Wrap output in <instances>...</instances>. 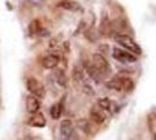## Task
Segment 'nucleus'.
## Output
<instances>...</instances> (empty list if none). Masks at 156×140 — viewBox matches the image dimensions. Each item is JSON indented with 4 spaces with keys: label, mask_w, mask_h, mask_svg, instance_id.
<instances>
[{
    "label": "nucleus",
    "mask_w": 156,
    "mask_h": 140,
    "mask_svg": "<svg viewBox=\"0 0 156 140\" xmlns=\"http://www.w3.org/2000/svg\"><path fill=\"white\" fill-rule=\"evenodd\" d=\"M84 92L89 93V95H93V90L89 84H84Z\"/></svg>",
    "instance_id": "19"
},
{
    "label": "nucleus",
    "mask_w": 156,
    "mask_h": 140,
    "mask_svg": "<svg viewBox=\"0 0 156 140\" xmlns=\"http://www.w3.org/2000/svg\"><path fill=\"white\" fill-rule=\"evenodd\" d=\"M29 4H32L33 6H39L41 7L44 2H46V0H27Z\"/></svg>",
    "instance_id": "18"
},
{
    "label": "nucleus",
    "mask_w": 156,
    "mask_h": 140,
    "mask_svg": "<svg viewBox=\"0 0 156 140\" xmlns=\"http://www.w3.org/2000/svg\"><path fill=\"white\" fill-rule=\"evenodd\" d=\"M26 85H27V90L32 93L33 96H35L36 98H44V96H46V89H44V87L36 78H34V77L27 78Z\"/></svg>",
    "instance_id": "4"
},
{
    "label": "nucleus",
    "mask_w": 156,
    "mask_h": 140,
    "mask_svg": "<svg viewBox=\"0 0 156 140\" xmlns=\"http://www.w3.org/2000/svg\"><path fill=\"white\" fill-rule=\"evenodd\" d=\"M112 56H113V59H115V60L121 62V63H133V62H136V57L134 55L129 54L128 52H125L122 49H119V48H113Z\"/></svg>",
    "instance_id": "5"
},
{
    "label": "nucleus",
    "mask_w": 156,
    "mask_h": 140,
    "mask_svg": "<svg viewBox=\"0 0 156 140\" xmlns=\"http://www.w3.org/2000/svg\"><path fill=\"white\" fill-rule=\"evenodd\" d=\"M57 7L66 9V11H71V12H77L80 9V5L78 2L71 1V0H63V1L57 4Z\"/></svg>",
    "instance_id": "11"
},
{
    "label": "nucleus",
    "mask_w": 156,
    "mask_h": 140,
    "mask_svg": "<svg viewBox=\"0 0 156 140\" xmlns=\"http://www.w3.org/2000/svg\"><path fill=\"white\" fill-rule=\"evenodd\" d=\"M42 27L40 25V21L39 20H33L29 26H28V31H29V34L30 35H37Z\"/></svg>",
    "instance_id": "15"
},
{
    "label": "nucleus",
    "mask_w": 156,
    "mask_h": 140,
    "mask_svg": "<svg viewBox=\"0 0 156 140\" xmlns=\"http://www.w3.org/2000/svg\"><path fill=\"white\" fill-rule=\"evenodd\" d=\"M6 7L9 9V11H12L13 9V6H12V4L11 2H8V1H6Z\"/></svg>",
    "instance_id": "20"
},
{
    "label": "nucleus",
    "mask_w": 156,
    "mask_h": 140,
    "mask_svg": "<svg viewBox=\"0 0 156 140\" xmlns=\"http://www.w3.org/2000/svg\"><path fill=\"white\" fill-rule=\"evenodd\" d=\"M153 139L156 140V133H154V137H153Z\"/></svg>",
    "instance_id": "21"
},
{
    "label": "nucleus",
    "mask_w": 156,
    "mask_h": 140,
    "mask_svg": "<svg viewBox=\"0 0 156 140\" xmlns=\"http://www.w3.org/2000/svg\"><path fill=\"white\" fill-rule=\"evenodd\" d=\"M46 124H47L46 117L43 116V113H41V112L34 113L28 119V125L33 127H44Z\"/></svg>",
    "instance_id": "10"
},
{
    "label": "nucleus",
    "mask_w": 156,
    "mask_h": 140,
    "mask_svg": "<svg viewBox=\"0 0 156 140\" xmlns=\"http://www.w3.org/2000/svg\"><path fill=\"white\" fill-rule=\"evenodd\" d=\"M114 40H115V42H118L120 46L124 47L125 49H128V50L133 52V53L136 54V55H140V54L142 53L140 46H139L130 36L126 35V34H118V35L114 36Z\"/></svg>",
    "instance_id": "1"
},
{
    "label": "nucleus",
    "mask_w": 156,
    "mask_h": 140,
    "mask_svg": "<svg viewBox=\"0 0 156 140\" xmlns=\"http://www.w3.org/2000/svg\"><path fill=\"white\" fill-rule=\"evenodd\" d=\"M40 106H41V104H40L39 98H36V97H35V96H33V95L27 96V98H26V109H27V111H28L29 113L34 114V113H36V112H39Z\"/></svg>",
    "instance_id": "7"
},
{
    "label": "nucleus",
    "mask_w": 156,
    "mask_h": 140,
    "mask_svg": "<svg viewBox=\"0 0 156 140\" xmlns=\"http://www.w3.org/2000/svg\"><path fill=\"white\" fill-rule=\"evenodd\" d=\"M62 111H63V100L62 102H58V103H55L51 107H50V116H51L52 119L57 120L59 119L61 114H62Z\"/></svg>",
    "instance_id": "13"
},
{
    "label": "nucleus",
    "mask_w": 156,
    "mask_h": 140,
    "mask_svg": "<svg viewBox=\"0 0 156 140\" xmlns=\"http://www.w3.org/2000/svg\"><path fill=\"white\" fill-rule=\"evenodd\" d=\"M90 117L91 119L96 123V124H101L104 123L105 119H106V112L104 110H101L100 107L98 106L97 104L92 107L91 112H90Z\"/></svg>",
    "instance_id": "9"
},
{
    "label": "nucleus",
    "mask_w": 156,
    "mask_h": 140,
    "mask_svg": "<svg viewBox=\"0 0 156 140\" xmlns=\"http://www.w3.org/2000/svg\"><path fill=\"white\" fill-rule=\"evenodd\" d=\"M59 134H61V140H78L73 130V124L69 119H64L61 121Z\"/></svg>",
    "instance_id": "3"
},
{
    "label": "nucleus",
    "mask_w": 156,
    "mask_h": 140,
    "mask_svg": "<svg viewBox=\"0 0 156 140\" xmlns=\"http://www.w3.org/2000/svg\"><path fill=\"white\" fill-rule=\"evenodd\" d=\"M54 78H55V82L58 84L59 87L64 88L66 85V76H65L64 71L62 69H58L56 70L55 74H54Z\"/></svg>",
    "instance_id": "14"
},
{
    "label": "nucleus",
    "mask_w": 156,
    "mask_h": 140,
    "mask_svg": "<svg viewBox=\"0 0 156 140\" xmlns=\"http://www.w3.org/2000/svg\"><path fill=\"white\" fill-rule=\"evenodd\" d=\"M72 78L76 82H80V81L84 80V74H83V70L79 67H73L72 69Z\"/></svg>",
    "instance_id": "16"
},
{
    "label": "nucleus",
    "mask_w": 156,
    "mask_h": 140,
    "mask_svg": "<svg viewBox=\"0 0 156 140\" xmlns=\"http://www.w3.org/2000/svg\"><path fill=\"white\" fill-rule=\"evenodd\" d=\"M97 105L100 107L101 110H104L105 112H106V111H110V109H111V100L108 99V98H100V99L98 100Z\"/></svg>",
    "instance_id": "17"
},
{
    "label": "nucleus",
    "mask_w": 156,
    "mask_h": 140,
    "mask_svg": "<svg viewBox=\"0 0 156 140\" xmlns=\"http://www.w3.org/2000/svg\"><path fill=\"white\" fill-rule=\"evenodd\" d=\"M126 78H113V80L106 82V87L111 90H115V91H122L124 89V83Z\"/></svg>",
    "instance_id": "12"
},
{
    "label": "nucleus",
    "mask_w": 156,
    "mask_h": 140,
    "mask_svg": "<svg viewBox=\"0 0 156 140\" xmlns=\"http://www.w3.org/2000/svg\"><path fill=\"white\" fill-rule=\"evenodd\" d=\"M59 63V56L57 54H49L42 59V66L46 69H55Z\"/></svg>",
    "instance_id": "8"
},
{
    "label": "nucleus",
    "mask_w": 156,
    "mask_h": 140,
    "mask_svg": "<svg viewBox=\"0 0 156 140\" xmlns=\"http://www.w3.org/2000/svg\"><path fill=\"white\" fill-rule=\"evenodd\" d=\"M91 62L103 77H104V76H108L111 74L110 63L107 62V60L105 59L101 54H93V55H92Z\"/></svg>",
    "instance_id": "2"
},
{
    "label": "nucleus",
    "mask_w": 156,
    "mask_h": 140,
    "mask_svg": "<svg viewBox=\"0 0 156 140\" xmlns=\"http://www.w3.org/2000/svg\"><path fill=\"white\" fill-rule=\"evenodd\" d=\"M84 68H85V70H86V73H87V75H89L96 83H100V82H101L103 76H101L100 73L94 68V66L92 64L91 61H84Z\"/></svg>",
    "instance_id": "6"
}]
</instances>
